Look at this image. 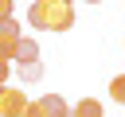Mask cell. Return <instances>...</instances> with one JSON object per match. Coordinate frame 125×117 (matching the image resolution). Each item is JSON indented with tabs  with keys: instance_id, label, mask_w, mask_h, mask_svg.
I'll return each instance as SVG.
<instances>
[{
	"instance_id": "obj_1",
	"label": "cell",
	"mask_w": 125,
	"mask_h": 117,
	"mask_svg": "<svg viewBox=\"0 0 125 117\" xmlns=\"http://www.w3.org/2000/svg\"><path fill=\"white\" fill-rule=\"evenodd\" d=\"M27 23L39 31H70L74 27V8L62 0H35L27 8Z\"/></svg>"
},
{
	"instance_id": "obj_2",
	"label": "cell",
	"mask_w": 125,
	"mask_h": 117,
	"mask_svg": "<svg viewBox=\"0 0 125 117\" xmlns=\"http://www.w3.org/2000/svg\"><path fill=\"white\" fill-rule=\"evenodd\" d=\"M27 105H31V101H27L23 90H16V86H0V117H23Z\"/></svg>"
},
{
	"instance_id": "obj_3",
	"label": "cell",
	"mask_w": 125,
	"mask_h": 117,
	"mask_svg": "<svg viewBox=\"0 0 125 117\" xmlns=\"http://www.w3.org/2000/svg\"><path fill=\"white\" fill-rule=\"evenodd\" d=\"M20 23L16 20H0V58H16L20 51Z\"/></svg>"
},
{
	"instance_id": "obj_4",
	"label": "cell",
	"mask_w": 125,
	"mask_h": 117,
	"mask_svg": "<svg viewBox=\"0 0 125 117\" xmlns=\"http://www.w3.org/2000/svg\"><path fill=\"white\" fill-rule=\"evenodd\" d=\"M39 101H43L47 117H66V113H70V105H66V98H62V94H43Z\"/></svg>"
},
{
	"instance_id": "obj_5",
	"label": "cell",
	"mask_w": 125,
	"mask_h": 117,
	"mask_svg": "<svg viewBox=\"0 0 125 117\" xmlns=\"http://www.w3.org/2000/svg\"><path fill=\"white\" fill-rule=\"evenodd\" d=\"M16 62H39V43H35V39H20Z\"/></svg>"
},
{
	"instance_id": "obj_6",
	"label": "cell",
	"mask_w": 125,
	"mask_h": 117,
	"mask_svg": "<svg viewBox=\"0 0 125 117\" xmlns=\"http://www.w3.org/2000/svg\"><path fill=\"white\" fill-rule=\"evenodd\" d=\"M74 117H102V101H94V98H82L74 109H70Z\"/></svg>"
},
{
	"instance_id": "obj_7",
	"label": "cell",
	"mask_w": 125,
	"mask_h": 117,
	"mask_svg": "<svg viewBox=\"0 0 125 117\" xmlns=\"http://www.w3.org/2000/svg\"><path fill=\"white\" fill-rule=\"evenodd\" d=\"M20 78H23V82H39V78H43V66H39V62H20Z\"/></svg>"
},
{
	"instance_id": "obj_8",
	"label": "cell",
	"mask_w": 125,
	"mask_h": 117,
	"mask_svg": "<svg viewBox=\"0 0 125 117\" xmlns=\"http://www.w3.org/2000/svg\"><path fill=\"white\" fill-rule=\"evenodd\" d=\"M109 98H113L117 105H125V74H117V78L109 82Z\"/></svg>"
},
{
	"instance_id": "obj_9",
	"label": "cell",
	"mask_w": 125,
	"mask_h": 117,
	"mask_svg": "<svg viewBox=\"0 0 125 117\" xmlns=\"http://www.w3.org/2000/svg\"><path fill=\"white\" fill-rule=\"evenodd\" d=\"M23 117H47V109H43V101H31V105L23 109Z\"/></svg>"
},
{
	"instance_id": "obj_10",
	"label": "cell",
	"mask_w": 125,
	"mask_h": 117,
	"mask_svg": "<svg viewBox=\"0 0 125 117\" xmlns=\"http://www.w3.org/2000/svg\"><path fill=\"white\" fill-rule=\"evenodd\" d=\"M12 8H16V0H0V20H12Z\"/></svg>"
},
{
	"instance_id": "obj_11",
	"label": "cell",
	"mask_w": 125,
	"mask_h": 117,
	"mask_svg": "<svg viewBox=\"0 0 125 117\" xmlns=\"http://www.w3.org/2000/svg\"><path fill=\"white\" fill-rule=\"evenodd\" d=\"M8 74H12V66H8V58H0V86L8 82Z\"/></svg>"
},
{
	"instance_id": "obj_12",
	"label": "cell",
	"mask_w": 125,
	"mask_h": 117,
	"mask_svg": "<svg viewBox=\"0 0 125 117\" xmlns=\"http://www.w3.org/2000/svg\"><path fill=\"white\" fill-rule=\"evenodd\" d=\"M86 4H102V0H86Z\"/></svg>"
},
{
	"instance_id": "obj_13",
	"label": "cell",
	"mask_w": 125,
	"mask_h": 117,
	"mask_svg": "<svg viewBox=\"0 0 125 117\" xmlns=\"http://www.w3.org/2000/svg\"><path fill=\"white\" fill-rule=\"evenodd\" d=\"M62 4H70V0H62Z\"/></svg>"
},
{
	"instance_id": "obj_14",
	"label": "cell",
	"mask_w": 125,
	"mask_h": 117,
	"mask_svg": "<svg viewBox=\"0 0 125 117\" xmlns=\"http://www.w3.org/2000/svg\"><path fill=\"white\" fill-rule=\"evenodd\" d=\"M66 117H74V113H66Z\"/></svg>"
}]
</instances>
